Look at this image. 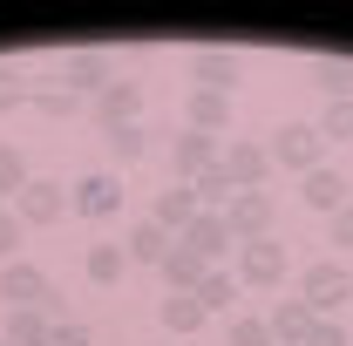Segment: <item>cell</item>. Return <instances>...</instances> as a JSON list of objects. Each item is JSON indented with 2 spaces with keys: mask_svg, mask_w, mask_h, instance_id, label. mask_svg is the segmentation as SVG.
Instances as JSON below:
<instances>
[{
  "mask_svg": "<svg viewBox=\"0 0 353 346\" xmlns=\"http://www.w3.org/2000/svg\"><path fill=\"white\" fill-rule=\"evenodd\" d=\"M299 299L312 305V319H340V305L353 299V272L340 258H312L299 272Z\"/></svg>",
  "mask_w": 353,
  "mask_h": 346,
  "instance_id": "6da1fadb",
  "label": "cell"
},
{
  "mask_svg": "<svg viewBox=\"0 0 353 346\" xmlns=\"http://www.w3.org/2000/svg\"><path fill=\"white\" fill-rule=\"evenodd\" d=\"M265 156H272V170L306 176V170H319V163H326V136H319V123H285V130H272Z\"/></svg>",
  "mask_w": 353,
  "mask_h": 346,
  "instance_id": "7a4b0ae2",
  "label": "cell"
},
{
  "mask_svg": "<svg viewBox=\"0 0 353 346\" xmlns=\"http://www.w3.org/2000/svg\"><path fill=\"white\" fill-rule=\"evenodd\" d=\"M7 211L21 217V231H48V224H61L68 217V183H48V176H34Z\"/></svg>",
  "mask_w": 353,
  "mask_h": 346,
  "instance_id": "3957f363",
  "label": "cell"
},
{
  "mask_svg": "<svg viewBox=\"0 0 353 346\" xmlns=\"http://www.w3.org/2000/svg\"><path fill=\"white\" fill-rule=\"evenodd\" d=\"M224 224H231V238H238V245H259V238H272V224H279L272 190H238V197H231V211H224Z\"/></svg>",
  "mask_w": 353,
  "mask_h": 346,
  "instance_id": "277c9868",
  "label": "cell"
},
{
  "mask_svg": "<svg viewBox=\"0 0 353 346\" xmlns=\"http://www.w3.org/2000/svg\"><path fill=\"white\" fill-rule=\"evenodd\" d=\"M68 211L88 217V224H102V217H116L123 211V176L116 170H88L75 190H68Z\"/></svg>",
  "mask_w": 353,
  "mask_h": 346,
  "instance_id": "5b68a950",
  "label": "cell"
},
{
  "mask_svg": "<svg viewBox=\"0 0 353 346\" xmlns=\"http://www.w3.org/2000/svg\"><path fill=\"white\" fill-rule=\"evenodd\" d=\"M231 258H238V285H259V292L285 285V245H279V238H259V245H238Z\"/></svg>",
  "mask_w": 353,
  "mask_h": 346,
  "instance_id": "8992f818",
  "label": "cell"
},
{
  "mask_svg": "<svg viewBox=\"0 0 353 346\" xmlns=\"http://www.w3.org/2000/svg\"><path fill=\"white\" fill-rule=\"evenodd\" d=\"M218 163H224V176L238 190H265V176H272V156H265V143H252V136H231Z\"/></svg>",
  "mask_w": 353,
  "mask_h": 346,
  "instance_id": "52a82bcc",
  "label": "cell"
},
{
  "mask_svg": "<svg viewBox=\"0 0 353 346\" xmlns=\"http://www.w3.org/2000/svg\"><path fill=\"white\" fill-rule=\"evenodd\" d=\"M41 299H48V272L41 265H28V258L0 265V305H7V312H28V305H41Z\"/></svg>",
  "mask_w": 353,
  "mask_h": 346,
  "instance_id": "ba28073f",
  "label": "cell"
},
{
  "mask_svg": "<svg viewBox=\"0 0 353 346\" xmlns=\"http://www.w3.org/2000/svg\"><path fill=\"white\" fill-rule=\"evenodd\" d=\"M224 156V143L218 136H197V130H183V136H170V176L176 183H190V176H204L211 163Z\"/></svg>",
  "mask_w": 353,
  "mask_h": 346,
  "instance_id": "9c48e42d",
  "label": "cell"
},
{
  "mask_svg": "<svg viewBox=\"0 0 353 346\" xmlns=\"http://www.w3.org/2000/svg\"><path fill=\"white\" fill-rule=\"evenodd\" d=\"M183 130H197V136H231V95H211V88H190L183 95Z\"/></svg>",
  "mask_w": 353,
  "mask_h": 346,
  "instance_id": "30bf717a",
  "label": "cell"
},
{
  "mask_svg": "<svg viewBox=\"0 0 353 346\" xmlns=\"http://www.w3.org/2000/svg\"><path fill=\"white\" fill-rule=\"evenodd\" d=\"M183 245L197 252L204 265H218L224 252H238V238H231V224H224V211H197L190 224H183Z\"/></svg>",
  "mask_w": 353,
  "mask_h": 346,
  "instance_id": "8fae6325",
  "label": "cell"
},
{
  "mask_svg": "<svg viewBox=\"0 0 353 346\" xmlns=\"http://www.w3.org/2000/svg\"><path fill=\"white\" fill-rule=\"evenodd\" d=\"M88 109H95V123H102V130H123V123H136V116H143V88L116 75V82L88 102Z\"/></svg>",
  "mask_w": 353,
  "mask_h": 346,
  "instance_id": "7c38bea8",
  "label": "cell"
},
{
  "mask_svg": "<svg viewBox=\"0 0 353 346\" xmlns=\"http://www.w3.org/2000/svg\"><path fill=\"white\" fill-rule=\"evenodd\" d=\"M170 245H176V238L157 224V217H136L130 231H123V258H130V265H163Z\"/></svg>",
  "mask_w": 353,
  "mask_h": 346,
  "instance_id": "4fadbf2b",
  "label": "cell"
},
{
  "mask_svg": "<svg viewBox=\"0 0 353 346\" xmlns=\"http://www.w3.org/2000/svg\"><path fill=\"white\" fill-rule=\"evenodd\" d=\"M299 197H306L312 211H326V217H333L340 204H353V183L333 170V163H319V170H306V176H299Z\"/></svg>",
  "mask_w": 353,
  "mask_h": 346,
  "instance_id": "5bb4252c",
  "label": "cell"
},
{
  "mask_svg": "<svg viewBox=\"0 0 353 346\" xmlns=\"http://www.w3.org/2000/svg\"><path fill=\"white\" fill-rule=\"evenodd\" d=\"M190 82L211 88V95H231V82H238V54H231V48H197V54H190Z\"/></svg>",
  "mask_w": 353,
  "mask_h": 346,
  "instance_id": "9a60e30c",
  "label": "cell"
},
{
  "mask_svg": "<svg viewBox=\"0 0 353 346\" xmlns=\"http://www.w3.org/2000/svg\"><path fill=\"white\" fill-rule=\"evenodd\" d=\"M265 326H272V346H306V333L319 326V319H312L306 299H279L272 312H265Z\"/></svg>",
  "mask_w": 353,
  "mask_h": 346,
  "instance_id": "2e32d148",
  "label": "cell"
},
{
  "mask_svg": "<svg viewBox=\"0 0 353 346\" xmlns=\"http://www.w3.org/2000/svg\"><path fill=\"white\" fill-rule=\"evenodd\" d=\"M109 82H116V75H109L102 54H68V61H61V88H68V95H88V102H95Z\"/></svg>",
  "mask_w": 353,
  "mask_h": 346,
  "instance_id": "e0dca14e",
  "label": "cell"
},
{
  "mask_svg": "<svg viewBox=\"0 0 353 346\" xmlns=\"http://www.w3.org/2000/svg\"><path fill=\"white\" fill-rule=\"evenodd\" d=\"M157 224H163V231H170V238H183V224H190V217H197V190H190V183H176L170 176V190H157Z\"/></svg>",
  "mask_w": 353,
  "mask_h": 346,
  "instance_id": "ac0fdd59",
  "label": "cell"
},
{
  "mask_svg": "<svg viewBox=\"0 0 353 346\" xmlns=\"http://www.w3.org/2000/svg\"><path fill=\"white\" fill-rule=\"evenodd\" d=\"M157 272H163V285H170V292H197L211 265H204V258H197V252H190V245H183V238H176V245H170V258L157 265Z\"/></svg>",
  "mask_w": 353,
  "mask_h": 346,
  "instance_id": "d6986e66",
  "label": "cell"
},
{
  "mask_svg": "<svg viewBox=\"0 0 353 346\" xmlns=\"http://www.w3.org/2000/svg\"><path fill=\"white\" fill-rule=\"evenodd\" d=\"M157 319H163V333H176V340H190V333L204 326V305H197V292H163V305H157Z\"/></svg>",
  "mask_w": 353,
  "mask_h": 346,
  "instance_id": "ffe728a7",
  "label": "cell"
},
{
  "mask_svg": "<svg viewBox=\"0 0 353 346\" xmlns=\"http://www.w3.org/2000/svg\"><path fill=\"white\" fill-rule=\"evenodd\" d=\"M190 190H197V211H231V197H238V183L224 176V163H211L204 176H190Z\"/></svg>",
  "mask_w": 353,
  "mask_h": 346,
  "instance_id": "44dd1931",
  "label": "cell"
},
{
  "mask_svg": "<svg viewBox=\"0 0 353 346\" xmlns=\"http://www.w3.org/2000/svg\"><path fill=\"white\" fill-rule=\"evenodd\" d=\"M82 272H88V285H116V278L130 272V258H123V245H88Z\"/></svg>",
  "mask_w": 353,
  "mask_h": 346,
  "instance_id": "7402d4cb",
  "label": "cell"
},
{
  "mask_svg": "<svg viewBox=\"0 0 353 346\" xmlns=\"http://www.w3.org/2000/svg\"><path fill=\"white\" fill-rule=\"evenodd\" d=\"M231 299H238V272L211 265V272H204V285H197V305H204V319H211V312H231Z\"/></svg>",
  "mask_w": 353,
  "mask_h": 346,
  "instance_id": "603a6c76",
  "label": "cell"
},
{
  "mask_svg": "<svg viewBox=\"0 0 353 346\" xmlns=\"http://www.w3.org/2000/svg\"><path fill=\"white\" fill-rule=\"evenodd\" d=\"M312 82L326 88L333 102H347V95H353V61H347V54H319V61H312Z\"/></svg>",
  "mask_w": 353,
  "mask_h": 346,
  "instance_id": "cb8c5ba5",
  "label": "cell"
},
{
  "mask_svg": "<svg viewBox=\"0 0 353 346\" xmlns=\"http://www.w3.org/2000/svg\"><path fill=\"white\" fill-rule=\"evenodd\" d=\"M102 143H109V156L130 170V163H143V150H150V130H143V123H123V130H102Z\"/></svg>",
  "mask_w": 353,
  "mask_h": 346,
  "instance_id": "d4e9b609",
  "label": "cell"
},
{
  "mask_svg": "<svg viewBox=\"0 0 353 346\" xmlns=\"http://www.w3.org/2000/svg\"><path fill=\"white\" fill-rule=\"evenodd\" d=\"M34 183V170H28V156H21V143H0V197L14 204L21 190Z\"/></svg>",
  "mask_w": 353,
  "mask_h": 346,
  "instance_id": "484cf974",
  "label": "cell"
},
{
  "mask_svg": "<svg viewBox=\"0 0 353 346\" xmlns=\"http://www.w3.org/2000/svg\"><path fill=\"white\" fill-rule=\"evenodd\" d=\"M28 109H34V116H48V123H68V116L82 109V95H68V88L54 82V88H34V95H28Z\"/></svg>",
  "mask_w": 353,
  "mask_h": 346,
  "instance_id": "4316f807",
  "label": "cell"
},
{
  "mask_svg": "<svg viewBox=\"0 0 353 346\" xmlns=\"http://www.w3.org/2000/svg\"><path fill=\"white\" fill-rule=\"evenodd\" d=\"M319 136H326V143H353V95H347V102H326Z\"/></svg>",
  "mask_w": 353,
  "mask_h": 346,
  "instance_id": "83f0119b",
  "label": "cell"
},
{
  "mask_svg": "<svg viewBox=\"0 0 353 346\" xmlns=\"http://www.w3.org/2000/svg\"><path fill=\"white\" fill-rule=\"evenodd\" d=\"M28 95H34V82H28L21 68H0V116H14V109H28Z\"/></svg>",
  "mask_w": 353,
  "mask_h": 346,
  "instance_id": "f1b7e54d",
  "label": "cell"
},
{
  "mask_svg": "<svg viewBox=\"0 0 353 346\" xmlns=\"http://www.w3.org/2000/svg\"><path fill=\"white\" fill-rule=\"evenodd\" d=\"M231 346H272V326L259 312H231Z\"/></svg>",
  "mask_w": 353,
  "mask_h": 346,
  "instance_id": "f546056e",
  "label": "cell"
},
{
  "mask_svg": "<svg viewBox=\"0 0 353 346\" xmlns=\"http://www.w3.org/2000/svg\"><path fill=\"white\" fill-rule=\"evenodd\" d=\"M326 245H340V252H353V204H340V211L326 217Z\"/></svg>",
  "mask_w": 353,
  "mask_h": 346,
  "instance_id": "4dcf8cb0",
  "label": "cell"
},
{
  "mask_svg": "<svg viewBox=\"0 0 353 346\" xmlns=\"http://www.w3.org/2000/svg\"><path fill=\"white\" fill-rule=\"evenodd\" d=\"M14 258H21V217L0 211V265H14Z\"/></svg>",
  "mask_w": 353,
  "mask_h": 346,
  "instance_id": "1f68e13d",
  "label": "cell"
},
{
  "mask_svg": "<svg viewBox=\"0 0 353 346\" xmlns=\"http://www.w3.org/2000/svg\"><path fill=\"white\" fill-rule=\"evenodd\" d=\"M48 346H95V333H88L82 319H61V326L48 333Z\"/></svg>",
  "mask_w": 353,
  "mask_h": 346,
  "instance_id": "d6a6232c",
  "label": "cell"
},
{
  "mask_svg": "<svg viewBox=\"0 0 353 346\" xmlns=\"http://www.w3.org/2000/svg\"><path fill=\"white\" fill-rule=\"evenodd\" d=\"M306 346H347V326H340V319H319L306 333Z\"/></svg>",
  "mask_w": 353,
  "mask_h": 346,
  "instance_id": "836d02e7",
  "label": "cell"
},
{
  "mask_svg": "<svg viewBox=\"0 0 353 346\" xmlns=\"http://www.w3.org/2000/svg\"><path fill=\"white\" fill-rule=\"evenodd\" d=\"M0 346H7V340H0Z\"/></svg>",
  "mask_w": 353,
  "mask_h": 346,
  "instance_id": "e575fe53",
  "label": "cell"
}]
</instances>
